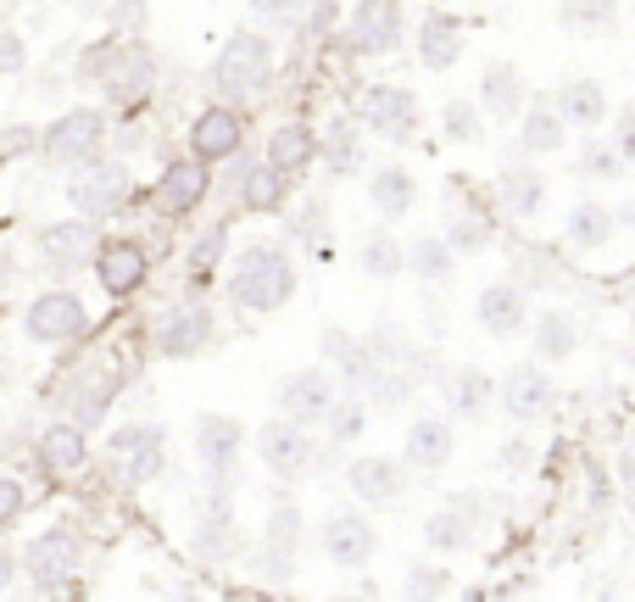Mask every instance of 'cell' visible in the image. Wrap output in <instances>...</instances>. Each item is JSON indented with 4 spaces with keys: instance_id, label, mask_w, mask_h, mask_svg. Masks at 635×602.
I'll return each mask as SVG.
<instances>
[{
    "instance_id": "15",
    "label": "cell",
    "mask_w": 635,
    "mask_h": 602,
    "mask_svg": "<svg viewBox=\"0 0 635 602\" xmlns=\"http://www.w3.org/2000/svg\"><path fill=\"white\" fill-rule=\"evenodd\" d=\"M190 552L212 569L234 563L245 552V530L234 519V496H207L201 502V519H196V536H190Z\"/></svg>"
},
{
    "instance_id": "31",
    "label": "cell",
    "mask_w": 635,
    "mask_h": 602,
    "mask_svg": "<svg viewBox=\"0 0 635 602\" xmlns=\"http://www.w3.org/2000/svg\"><path fill=\"white\" fill-rule=\"evenodd\" d=\"M267 162H274L280 174L296 185L302 174H313V167H318V129H313V123H302V118L280 123L274 134H267Z\"/></svg>"
},
{
    "instance_id": "23",
    "label": "cell",
    "mask_w": 635,
    "mask_h": 602,
    "mask_svg": "<svg viewBox=\"0 0 635 602\" xmlns=\"http://www.w3.org/2000/svg\"><path fill=\"white\" fill-rule=\"evenodd\" d=\"M96 245H101L96 218H62V223L40 229V256H45L51 269H62V274L96 263Z\"/></svg>"
},
{
    "instance_id": "11",
    "label": "cell",
    "mask_w": 635,
    "mask_h": 602,
    "mask_svg": "<svg viewBox=\"0 0 635 602\" xmlns=\"http://www.w3.org/2000/svg\"><path fill=\"white\" fill-rule=\"evenodd\" d=\"M558 402V385L547 374V363H513L502 380H496V407L513 418V424H535L547 418Z\"/></svg>"
},
{
    "instance_id": "28",
    "label": "cell",
    "mask_w": 635,
    "mask_h": 602,
    "mask_svg": "<svg viewBox=\"0 0 635 602\" xmlns=\"http://www.w3.org/2000/svg\"><path fill=\"white\" fill-rule=\"evenodd\" d=\"M318 162H324L329 179H351V174L369 167V145H362L357 118H329V123L318 129Z\"/></svg>"
},
{
    "instance_id": "25",
    "label": "cell",
    "mask_w": 635,
    "mask_h": 602,
    "mask_svg": "<svg viewBox=\"0 0 635 602\" xmlns=\"http://www.w3.org/2000/svg\"><path fill=\"white\" fill-rule=\"evenodd\" d=\"M145 274H151V256H145L140 240H107V245H96V280H101L107 296H134L145 285Z\"/></svg>"
},
{
    "instance_id": "21",
    "label": "cell",
    "mask_w": 635,
    "mask_h": 602,
    "mask_svg": "<svg viewBox=\"0 0 635 602\" xmlns=\"http://www.w3.org/2000/svg\"><path fill=\"white\" fill-rule=\"evenodd\" d=\"M207 190H212L207 162L185 156V162H167V167H162V179H156L151 201H156V212H162V218H190V212L207 201Z\"/></svg>"
},
{
    "instance_id": "53",
    "label": "cell",
    "mask_w": 635,
    "mask_h": 602,
    "mask_svg": "<svg viewBox=\"0 0 635 602\" xmlns=\"http://www.w3.org/2000/svg\"><path fill=\"white\" fill-rule=\"evenodd\" d=\"M613 145H618V156L624 162H635V107H624L618 118H613V134H607Z\"/></svg>"
},
{
    "instance_id": "47",
    "label": "cell",
    "mask_w": 635,
    "mask_h": 602,
    "mask_svg": "<svg viewBox=\"0 0 635 602\" xmlns=\"http://www.w3.org/2000/svg\"><path fill=\"white\" fill-rule=\"evenodd\" d=\"M324 424H329V441H335V447H351V441H362V429H369V402L351 396V391H340L335 407L324 413Z\"/></svg>"
},
{
    "instance_id": "56",
    "label": "cell",
    "mask_w": 635,
    "mask_h": 602,
    "mask_svg": "<svg viewBox=\"0 0 635 602\" xmlns=\"http://www.w3.org/2000/svg\"><path fill=\"white\" fill-rule=\"evenodd\" d=\"M23 67V45H18V34H0V73H18Z\"/></svg>"
},
{
    "instance_id": "9",
    "label": "cell",
    "mask_w": 635,
    "mask_h": 602,
    "mask_svg": "<svg viewBox=\"0 0 635 602\" xmlns=\"http://www.w3.org/2000/svg\"><path fill=\"white\" fill-rule=\"evenodd\" d=\"M440 234H446V245L458 256H480V251L496 245V218H491V207L474 190H463V179L446 185V229Z\"/></svg>"
},
{
    "instance_id": "34",
    "label": "cell",
    "mask_w": 635,
    "mask_h": 602,
    "mask_svg": "<svg viewBox=\"0 0 635 602\" xmlns=\"http://www.w3.org/2000/svg\"><path fill=\"white\" fill-rule=\"evenodd\" d=\"M369 201H374V212H380L385 223L413 218V207H418V179H413V167H402V162L374 167V174H369Z\"/></svg>"
},
{
    "instance_id": "40",
    "label": "cell",
    "mask_w": 635,
    "mask_h": 602,
    "mask_svg": "<svg viewBox=\"0 0 635 602\" xmlns=\"http://www.w3.org/2000/svg\"><path fill=\"white\" fill-rule=\"evenodd\" d=\"M563 234H569V245H580V251H602V245L618 234V218H613V207H602V201H574L569 218H563Z\"/></svg>"
},
{
    "instance_id": "27",
    "label": "cell",
    "mask_w": 635,
    "mask_h": 602,
    "mask_svg": "<svg viewBox=\"0 0 635 602\" xmlns=\"http://www.w3.org/2000/svg\"><path fill=\"white\" fill-rule=\"evenodd\" d=\"M496 201L507 218H540V207H547V174H540L535 162H502V174H496Z\"/></svg>"
},
{
    "instance_id": "4",
    "label": "cell",
    "mask_w": 635,
    "mask_h": 602,
    "mask_svg": "<svg viewBox=\"0 0 635 602\" xmlns=\"http://www.w3.org/2000/svg\"><path fill=\"white\" fill-rule=\"evenodd\" d=\"M245 458V424L234 413H201L196 418V463L207 474V496H234Z\"/></svg>"
},
{
    "instance_id": "50",
    "label": "cell",
    "mask_w": 635,
    "mask_h": 602,
    "mask_svg": "<svg viewBox=\"0 0 635 602\" xmlns=\"http://www.w3.org/2000/svg\"><path fill=\"white\" fill-rule=\"evenodd\" d=\"M324 223H329V207H324V196H313V201L285 223V240H291V245H324Z\"/></svg>"
},
{
    "instance_id": "57",
    "label": "cell",
    "mask_w": 635,
    "mask_h": 602,
    "mask_svg": "<svg viewBox=\"0 0 635 602\" xmlns=\"http://www.w3.org/2000/svg\"><path fill=\"white\" fill-rule=\"evenodd\" d=\"M140 18H145V0H123V7H118V23H123V29H140Z\"/></svg>"
},
{
    "instance_id": "30",
    "label": "cell",
    "mask_w": 635,
    "mask_h": 602,
    "mask_svg": "<svg viewBox=\"0 0 635 602\" xmlns=\"http://www.w3.org/2000/svg\"><path fill=\"white\" fill-rule=\"evenodd\" d=\"M285 196H291V179H285L267 156H262V162L245 156V162L234 167V201H240L245 212H280Z\"/></svg>"
},
{
    "instance_id": "49",
    "label": "cell",
    "mask_w": 635,
    "mask_h": 602,
    "mask_svg": "<svg viewBox=\"0 0 635 602\" xmlns=\"http://www.w3.org/2000/svg\"><path fill=\"white\" fill-rule=\"evenodd\" d=\"M112 407V380H84L73 385V424H101Z\"/></svg>"
},
{
    "instance_id": "51",
    "label": "cell",
    "mask_w": 635,
    "mask_h": 602,
    "mask_svg": "<svg viewBox=\"0 0 635 602\" xmlns=\"http://www.w3.org/2000/svg\"><path fill=\"white\" fill-rule=\"evenodd\" d=\"M458 585H451V569L440 563H413L407 580H402V596H451Z\"/></svg>"
},
{
    "instance_id": "44",
    "label": "cell",
    "mask_w": 635,
    "mask_h": 602,
    "mask_svg": "<svg viewBox=\"0 0 635 602\" xmlns=\"http://www.w3.org/2000/svg\"><path fill=\"white\" fill-rule=\"evenodd\" d=\"M357 269L369 274V280H380V285L402 280V274H407V263H402V240L385 234V229H374L369 240H362V251H357Z\"/></svg>"
},
{
    "instance_id": "13",
    "label": "cell",
    "mask_w": 635,
    "mask_h": 602,
    "mask_svg": "<svg viewBox=\"0 0 635 602\" xmlns=\"http://www.w3.org/2000/svg\"><path fill=\"white\" fill-rule=\"evenodd\" d=\"M101 145H107V118H101L96 107H78V112H67V118H56V123L45 129V156H51L56 167L96 162Z\"/></svg>"
},
{
    "instance_id": "22",
    "label": "cell",
    "mask_w": 635,
    "mask_h": 602,
    "mask_svg": "<svg viewBox=\"0 0 635 602\" xmlns=\"http://www.w3.org/2000/svg\"><path fill=\"white\" fill-rule=\"evenodd\" d=\"M23 329H29L34 340H45V347H62V340H78V335L89 329V307H84L73 291H45V296L29 307Z\"/></svg>"
},
{
    "instance_id": "10",
    "label": "cell",
    "mask_w": 635,
    "mask_h": 602,
    "mask_svg": "<svg viewBox=\"0 0 635 602\" xmlns=\"http://www.w3.org/2000/svg\"><path fill=\"white\" fill-rule=\"evenodd\" d=\"M212 335H218V318L207 302H178L156 318V352L185 363V358H201L212 347Z\"/></svg>"
},
{
    "instance_id": "7",
    "label": "cell",
    "mask_w": 635,
    "mask_h": 602,
    "mask_svg": "<svg viewBox=\"0 0 635 602\" xmlns=\"http://www.w3.org/2000/svg\"><path fill=\"white\" fill-rule=\"evenodd\" d=\"M407 40V12L402 0H357L346 18V45L351 56H391Z\"/></svg>"
},
{
    "instance_id": "20",
    "label": "cell",
    "mask_w": 635,
    "mask_h": 602,
    "mask_svg": "<svg viewBox=\"0 0 635 602\" xmlns=\"http://www.w3.org/2000/svg\"><path fill=\"white\" fill-rule=\"evenodd\" d=\"M346 485H351L357 502L391 507V502H402V491H407V463H402V458H385V452H362V458L346 463Z\"/></svg>"
},
{
    "instance_id": "16",
    "label": "cell",
    "mask_w": 635,
    "mask_h": 602,
    "mask_svg": "<svg viewBox=\"0 0 635 602\" xmlns=\"http://www.w3.org/2000/svg\"><path fill=\"white\" fill-rule=\"evenodd\" d=\"M245 151V112L234 101H218V107H201L196 123H190V156L196 162H229Z\"/></svg>"
},
{
    "instance_id": "42",
    "label": "cell",
    "mask_w": 635,
    "mask_h": 602,
    "mask_svg": "<svg viewBox=\"0 0 635 602\" xmlns=\"http://www.w3.org/2000/svg\"><path fill=\"white\" fill-rule=\"evenodd\" d=\"M89 458V441H84V424H51L40 436V463L51 474H78Z\"/></svg>"
},
{
    "instance_id": "32",
    "label": "cell",
    "mask_w": 635,
    "mask_h": 602,
    "mask_svg": "<svg viewBox=\"0 0 635 602\" xmlns=\"http://www.w3.org/2000/svg\"><path fill=\"white\" fill-rule=\"evenodd\" d=\"M529 101V78L513 67V62H491L485 78H480V112L496 118V123H513Z\"/></svg>"
},
{
    "instance_id": "8",
    "label": "cell",
    "mask_w": 635,
    "mask_h": 602,
    "mask_svg": "<svg viewBox=\"0 0 635 602\" xmlns=\"http://www.w3.org/2000/svg\"><path fill=\"white\" fill-rule=\"evenodd\" d=\"M318 552L335 569H369L374 552H380V530L362 519L357 507H329L324 525H318Z\"/></svg>"
},
{
    "instance_id": "59",
    "label": "cell",
    "mask_w": 635,
    "mask_h": 602,
    "mask_svg": "<svg viewBox=\"0 0 635 602\" xmlns=\"http://www.w3.org/2000/svg\"><path fill=\"white\" fill-rule=\"evenodd\" d=\"M7 580H12V552L0 547V585H7Z\"/></svg>"
},
{
    "instance_id": "37",
    "label": "cell",
    "mask_w": 635,
    "mask_h": 602,
    "mask_svg": "<svg viewBox=\"0 0 635 602\" xmlns=\"http://www.w3.org/2000/svg\"><path fill=\"white\" fill-rule=\"evenodd\" d=\"M552 107L563 112V123H569V129H585V134H591V129H602V123H607V112H613V101H607V90H602L596 78H569L563 90L552 96Z\"/></svg>"
},
{
    "instance_id": "2",
    "label": "cell",
    "mask_w": 635,
    "mask_h": 602,
    "mask_svg": "<svg viewBox=\"0 0 635 602\" xmlns=\"http://www.w3.org/2000/svg\"><path fill=\"white\" fill-rule=\"evenodd\" d=\"M78 73H84V84H96L112 107H140L156 84V56L145 40H101L78 62Z\"/></svg>"
},
{
    "instance_id": "55",
    "label": "cell",
    "mask_w": 635,
    "mask_h": 602,
    "mask_svg": "<svg viewBox=\"0 0 635 602\" xmlns=\"http://www.w3.org/2000/svg\"><path fill=\"white\" fill-rule=\"evenodd\" d=\"M496 463H502V469H529V441H524V436H513V441L496 452Z\"/></svg>"
},
{
    "instance_id": "35",
    "label": "cell",
    "mask_w": 635,
    "mask_h": 602,
    "mask_svg": "<svg viewBox=\"0 0 635 602\" xmlns=\"http://www.w3.org/2000/svg\"><path fill=\"white\" fill-rule=\"evenodd\" d=\"M563 140H569L563 112H558L552 101H535V96H529L524 112H518V151H524V156H558Z\"/></svg>"
},
{
    "instance_id": "3",
    "label": "cell",
    "mask_w": 635,
    "mask_h": 602,
    "mask_svg": "<svg viewBox=\"0 0 635 602\" xmlns=\"http://www.w3.org/2000/svg\"><path fill=\"white\" fill-rule=\"evenodd\" d=\"M274 67H280L274 40L256 34V29H234L223 40V51L212 56V84H218L223 101H251L274 84Z\"/></svg>"
},
{
    "instance_id": "29",
    "label": "cell",
    "mask_w": 635,
    "mask_h": 602,
    "mask_svg": "<svg viewBox=\"0 0 635 602\" xmlns=\"http://www.w3.org/2000/svg\"><path fill=\"white\" fill-rule=\"evenodd\" d=\"M529 347H535V363H563L580 352V318L569 307H540L529 313Z\"/></svg>"
},
{
    "instance_id": "43",
    "label": "cell",
    "mask_w": 635,
    "mask_h": 602,
    "mask_svg": "<svg viewBox=\"0 0 635 602\" xmlns=\"http://www.w3.org/2000/svg\"><path fill=\"white\" fill-rule=\"evenodd\" d=\"M558 23L569 34H585V40H602L618 29V0H558Z\"/></svg>"
},
{
    "instance_id": "17",
    "label": "cell",
    "mask_w": 635,
    "mask_h": 602,
    "mask_svg": "<svg viewBox=\"0 0 635 602\" xmlns=\"http://www.w3.org/2000/svg\"><path fill=\"white\" fill-rule=\"evenodd\" d=\"M474 324L491 335V340H518L529 329V291L507 274V280H491L480 296H474Z\"/></svg>"
},
{
    "instance_id": "18",
    "label": "cell",
    "mask_w": 635,
    "mask_h": 602,
    "mask_svg": "<svg viewBox=\"0 0 635 602\" xmlns=\"http://www.w3.org/2000/svg\"><path fill=\"white\" fill-rule=\"evenodd\" d=\"M29 580L40 585V591H62L73 574H78V563H84V541H78V530H67V525H56V530H45V536H34L29 541Z\"/></svg>"
},
{
    "instance_id": "12",
    "label": "cell",
    "mask_w": 635,
    "mask_h": 602,
    "mask_svg": "<svg viewBox=\"0 0 635 602\" xmlns=\"http://www.w3.org/2000/svg\"><path fill=\"white\" fill-rule=\"evenodd\" d=\"M335 396H340V380L324 369V363H313V369H291L280 385H274V407L285 413V418H296V424H324V413L335 407Z\"/></svg>"
},
{
    "instance_id": "46",
    "label": "cell",
    "mask_w": 635,
    "mask_h": 602,
    "mask_svg": "<svg viewBox=\"0 0 635 602\" xmlns=\"http://www.w3.org/2000/svg\"><path fill=\"white\" fill-rule=\"evenodd\" d=\"M440 134H446L451 145H485V112H480V101L451 96V101L440 107Z\"/></svg>"
},
{
    "instance_id": "45",
    "label": "cell",
    "mask_w": 635,
    "mask_h": 602,
    "mask_svg": "<svg viewBox=\"0 0 635 602\" xmlns=\"http://www.w3.org/2000/svg\"><path fill=\"white\" fill-rule=\"evenodd\" d=\"M362 352L374 358V369H380V374H391V369H402L418 347H413V335H407L402 324H374L369 335H362Z\"/></svg>"
},
{
    "instance_id": "26",
    "label": "cell",
    "mask_w": 635,
    "mask_h": 602,
    "mask_svg": "<svg viewBox=\"0 0 635 602\" xmlns=\"http://www.w3.org/2000/svg\"><path fill=\"white\" fill-rule=\"evenodd\" d=\"M413 45H418L424 73H451L458 56H463V45H469V29H463V18H451V12H424Z\"/></svg>"
},
{
    "instance_id": "39",
    "label": "cell",
    "mask_w": 635,
    "mask_h": 602,
    "mask_svg": "<svg viewBox=\"0 0 635 602\" xmlns=\"http://www.w3.org/2000/svg\"><path fill=\"white\" fill-rule=\"evenodd\" d=\"M491 402H496V380H491L485 369H474V363H469V369H458V374L446 380V407L458 413V418H469V424H474V418H485V413H491Z\"/></svg>"
},
{
    "instance_id": "1",
    "label": "cell",
    "mask_w": 635,
    "mask_h": 602,
    "mask_svg": "<svg viewBox=\"0 0 635 602\" xmlns=\"http://www.w3.org/2000/svg\"><path fill=\"white\" fill-rule=\"evenodd\" d=\"M296 285H302L296 256H291V245H280V240H251V245L234 256V269H229V302H234L240 313H256V318L291 307Z\"/></svg>"
},
{
    "instance_id": "24",
    "label": "cell",
    "mask_w": 635,
    "mask_h": 602,
    "mask_svg": "<svg viewBox=\"0 0 635 602\" xmlns=\"http://www.w3.org/2000/svg\"><path fill=\"white\" fill-rule=\"evenodd\" d=\"M451 452H458V436H451V418L446 413H424L407 424V441H402V463L418 469V474H435L451 463Z\"/></svg>"
},
{
    "instance_id": "58",
    "label": "cell",
    "mask_w": 635,
    "mask_h": 602,
    "mask_svg": "<svg viewBox=\"0 0 635 602\" xmlns=\"http://www.w3.org/2000/svg\"><path fill=\"white\" fill-rule=\"evenodd\" d=\"M613 218H618V223H624V229H635V201H624V207H618V212H613Z\"/></svg>"
},
{
    "instance_id": "41",
    "label": "cell",
    "mask_w": 635,
    "mask_h": 602,
    "mask_svg": "<svg viewBox=\"0 0 635 602\" xmlns=\"http://www.w3.org/2000/svg\"><path fill=\"white\" fill-rule=\"evenodd\" d=\"M624 156H618V145L613 140H602L596 129L580 140V151H574V179H585V185H618L624 179Z\"/></svg>"
},
{
    "instance_id": "14",
    "label": "cell",
    "mask_w": 635,
    "mask_h": 602,
    "mask_svg": "<svg viewBox=\"0 0 635 602\" xmlns=\"http://www.w3.org/2000/svg\"><path fill=\"white\" fill-rule=\"evenodd\" d=\"M134 196V179H129V167L123 162H84V174L67 185V201L84 212V218H112L123 201Z\"/></svg>"
},
{
    "instance_id": "5",
    "label": "cell",
    "mask_w": 635,
    "mask_h": 602,
    "mask_svg": "<svg viewBox=\"0 0 635 602\" xmlns=\"http://www.w3.org/2000/svg\"><path fill=\"white\" fill-rule=\"evenodd\" d=\"M357 129L362 134H380L391 145H407L418 134V96L407 84H369V90L357 96Z\"/></svg>"
},
{
    "instance_id": "33",
    "label": "cell",
    "mask_w": 635,
    "mask_h": 602,
    "mask_svg": "<svg viewBox=\"0 0 635 602\" xmlns=\"http://www.w3.org/2000/svg\"><path fill=\"white\" fill-rule=\"evenodd\" d=\"M302 541H307V519H302V502L285 491V485H274L267 491V519H262V547L267 552H285V558H296L302 552Z\"/></svg>"
},
{
    "instance_id": "6",
    "label": "cell",
    "mask_w": 635,
    "mask_h": 602,
    "mask_svg": "<svg viewBox=\"0 0 635 602\" xmlns=\"http://www.w3.org/2000/svg\"><path fill=\"white\" fill-rule=\"evenodd\" d=\"M256 458H262V469L274 474V480H296V474H307L318 463V441L307 436V424L274 413L256 429Z\"/></svg>"
},
{
    "instance_id": "52",
    "label": "cell",
    "mask_w": 635,
    "mask_h": 602,
    "mask_svg": "<svg viewBox=\"0 0 635 602\" xmlns=\"http://www.w3.org/2000/svg\"><path fill=\"white\" fill-rule=\"evenodd\" d=\"M251 12L262 23H280V29H296L307 18V0H251Z\"/></svg>"
},
{
    "instance_id": "19",
    "label": "cell",
    "mask_w": 635,
    "mask_h": 602,
    "mask_svg": "<svg viewBox=\"0 0 635 602\" xmlns=\"http://www.w3.org/2000/svg\"><path fill=\"white\" fill-rule=\"evenodd\" d=\"M162 424H123V429H112V441H107V452H112V463H118V474L129 480V485H145V480H156L162 474Z\"/></svg>"
},
{
    "instance_id": "36",
    "label": "cell",
    "mask_w": 635,
    "mask_h": 602,
    "mask_svg": "<svg viewBox=\"0 0 635 602\" xmlns=\"http://www.w3.org/2000/svg\"><path fill=\"white\" fill-rule=\"evenodd\" d=\"M474 519H480V507L469 496H458V502L435 507L429 519H424V541L435 552H469L474 547Z\"/></svg>"
},
{
    "instance_id": "38",
    "label": "cell",
    "mask_w": 635,
    "mask_h": 602,
    "mask_svg": "<svg viewBox=\"0 0 635 602\" xmlns=\"http://www.w3.org/2000/svg\"><path fill=\"white\" fill-rule=\"evenodd\" d=\"M402 263L418 285H446L451 274H458V251L446 245V234H418L402 245Z\"/></svg>"
},
{
    "instance_id": "48",
    "label": "cell",
    "mask_w": 635,
    "mask_h": 602,
    "mask_svg": "<svg viewBox=\"0 0 635 602\" xmlns=\"http://www.w3.org/2000/svg\"><path fill=\"white\" fill-rule=\"evenodd\" d=\"M223 251H229V218H212L201 234H196V245H190V256H185V263H190V274L207 285V274L223 263Z\"/></svg>"
},
{
    "instance_id": "54",
    "label": "cell",
    "mask_w": 635,
    "mask_h": 602,
    "mask_svg": "<svg viewBox=\"0 0 635 602\" xmlns=\"http://www.w3.org/2000/svg\"><path fill=\"white\" fill-rule=\"evenodd\" d=\"M23 502H29V496H23L18 480H0V525H12L18 513H23Z\"/></svg>"
}]
</instances>
